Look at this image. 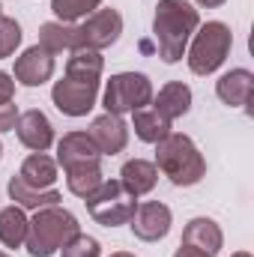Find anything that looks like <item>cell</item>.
<instances>
[{
  "instance_id": "obj_1",
  "label": "cell",
  "mask_w": 254,
  "mask_h": 257,
  "mask_svg": "<svg viewBox=\"0 0 254 257\" xmlns=\"http://www.w3.org/2000/svg\"><path fill=\"white\" fill-rule=\"evenodd\" d=\"M200 27V12L189 0H159L153 15V36L159 45V57L165 63H180L186 57L189 39Z\"/></svg>"
},
{
  "instance_id": "obj_2",
  "label": "cell",
  "mask_w": 254,
  "mask_h": 257,
  "mask_svg": "<svg viewBox=\"0 0 254 257\" xmlns=\"http://www.w3.org/2000/svg\"><path fill=\"white\" fill-rule=\"evenodd\" d=\"M153 165L180 189L197 186L206 177V159L200 156L197 144L189 135H180V132H171L168 138H162L156 144V162Z\"/></svg>"
},
{
  "instance_id": "obj_3",
  "label": "cell",
  "mask_w": 254,
  "mask_h": 257,
  "mask_svg": "<svg viewBox=\"0 0 254 257\" xmlns=\"http://www.w3.org/2000/svg\"><path fill=\"white\" fill-rule=\"evenodd\" d=\"M81 233V224L78 218L63 209L60 203L57 206H45V209H36L30 224H27V239H24V248L30 257H51L63 248L66 242Z\"/></svg>"
},
{
  "instance_id": "obj_4",
  "label": "cell",
  "mask_w": 254,
  "mask_h": 257,
  "mask_svg": "<svg viewBox=\"0 0 254 257\" xmlns=\"http://www.w3.org/2000/svg\"><path fill=\"white\" fill-rule=\"evenodd\" d=\"M233 48V33L224 21H206L194 30L186 48V63L194 75H212L227 60Z\"/></svg>"
},
{
  "instance_id": "obj_5",
  "label": "cell",
  "mask_w": 254,
  "mask_h": 257,
  "mask_svg": "<svg viewBox=\"0 0 254 257\" xmlns=\"http://www.w3.org/2000/svg\"><path fill=\"white\" fill-rule=\"evenodd\" d=\"M153 81L144 75V72H117L111 75V81L105 84V93H102V105L108 114H132L138 108H147L153 102Z\"/></svg>"
},
{
  "instance_id": "obj_6",
  "label": "cell",
  "mask_w": 254,
  "mask_h": 257,
  "mask_svg": "<svg viewBox=\"0 0 254 257\" xmlns=\"http://www.w3.org/2000/svg\"><path fill=\"white\" fill-rule=\"evenodd\" d=\"M84 203H87L90 218H93L96 224H102V227L129 224L132 215H135V209H138V197L129 194L120 180H105Z\"/></svg>"
},
{
  "instance_id": "obj_7",
  "label": "cell",
  "mask_w": 254,
  "mask_h": 257,
  "mask_svg": "<svg viewBox=\"0 0 254 257\" xmlns=\"http://www.w3.org/2000/svg\"><path fill=\"white\" fill-rule=\"evenodd\" d=\"M96 99H99V81L60 78L51 87V102L66 117H87L96 108Z\"/></svg>"
},
{
  "instance_id": "obj_8",
  "label": "cell",
  "mask_w": 254,
  "mask_h": 257,
  "mask_svg": "<svg viewBox=\"0 0 254 257\" xmlns=\"http://www.w3.org/2000/svg\"><path fill=\"white\" fill-rule=\"evenodd\" d=\"M171 224H174V212L168 203L162 200H147V203H138L129 227L135 233V239L141 242H159L171 233Z\"/></svg>"
},
{
  "instance_id": "obj_9",
  "label": "cell",
  "mask_w": 254,
  "mask_h": 257,
  "mask_svg": "<svg viewBox=\"0 0 254 257\" xmlns=\"http://www.w3.org/2000/svg\"><path fill=\"white\" fill-rule=\"evenodd\" d=\"M78 30H81V42L87 48L105 51V48H111L120 39V33H123V15L117 9H111V6L108 9H96V12H90L84 18V24H78Z\"/></svg>"
},
{
  "instance_id": "obj_10",
  "label": "cell",
  "mask_w": 254,
  "mask_h": 257,
  "mask_svg": "<svg viewBox=\"0 0 254 257\" xmlns=\"http://www.w3.org/2000/svg\"><path fill=\"white\" fill-rule=\"evenodd\" d=\"M87 135L93 138V144H96V150L102 153V156H117V153H123L129 144V126L123 117H117V114H99L90 128H87Z\"/></svg>"
},
{
  "instance_id": "obj_11",
  "label": "cell",
  "mask_w": 254,
  "mask_h": 257,
  "mask_svg": "<svg viewBox=\"0 0 254 257\" xmlns=\"http://www.w3.org/2000/svg\"><path fill=\"white\" fill-rule=\"evenodd\" d=\"M12 78L24 87H42L45 81L54 78V54H48L42 45H33L27 48L12 69Z\"/></svg>"
},
{
  "instance_id": "obj_12",
  "label": "cell",
  "mask_w": 254,
  "mask_h": 257,
  "mask_svg": "<svg viewBox=\"0 0 254 257\" xmlns=\"http://www.w3.org/2000/svg\"><path fill=\"white\" fill-rule=\"evenodd\" d=\"M15 135H18V141H21L30 153H48L51 144H54V126H51V120H48L39 108H30V111L18 114Z\"/></svg>"
},
{
  "instance_id": "obj_13",
  "label": "cell",
  "mask_w": 254,
  "mask_h": 257,
  "mask_svg": "<svg viewBox=\"0 0 254 257\" xmlns=\"http://www.w3.org/2000/svg\"><path fill=\"white\" fill-rule=\"evenodd\" d=\"M96 162H102V153L96 150L87 132H69L57 141V165L63 171L78 168V165H96Z\"/></svg>"
},
{
  "instance_id": "obj_14",
  "label": "cell",
  "mask_w": 254,
  "mask_h": 257,
  "mask_svg": "<svg viewBox=\"0 0 254 257\" xmlns=\"http://www.w3.org/2000/svg\"><path fill=\"white\" fill-rule=\"evenodd\" d=\"M254 93V75L248 69H230L215 81V96L227 108H248Z\"/></svg>"
},
{
  "instance_id": "obj_15",
  "label": "cell",
  "mask_w": 254,
  "mask_h": 257,
  "mask_svg": "<svg viewBox=\"0 0 254 257\" xmlns=\"http://www.w3.org/2000/svg\"><path fill=\"white\" fill-rule=\"evenodd\" d=\"M165 120H180L191 111V87L183 81H168L159 93H153V102H150Z\"/></svg>"
},
{
  "instance_id": "obj_16",
  "label": "cell",
  "mask_w": 254,
  "mask_h": 257,
  "mask_svg": "<svg viewBox=\"0 0 254 257\" xmlns=\"http://www.w3.org/2000/svg\"><path fill=\"white\" fill-rule=\"evenodd\" d=\"M183 245L200 248L209 257H215L221 251V245H224V233H221V227L212 218L197 215V218H191L189 224H186V230H183Z\"/></svg>"
},
{
  "instance_id": "obj_17",
  "label": "cell",
  "mask_w": 254,
  "mask_h": 257,
  "mask_svg": "<svg viewBox=\"0 0 254 257\" xmlns=\"http://www.w3.org/2000/svg\"><path fill=\"white\" fill-rule=\"evenodd\" d=\"M6 192L12 197V203L21 206L24 212H27V209L36 212V209H45V206H57V203L63 200V194L57 192V189H33V186H27L21 177H12L9 186H6Z\"/></svg>"
},
{
  "instance_id": "obj_18",
  "label": "cell",
  "mask_w": 254,
  "mask_h": 257,
  "mask_svg": "<svg viewBox=\"0 0 254 257\" xmlns=\"http://www.w3.org/2000/svg\"><path fill=\"white\" fill-rule=\"evenodd\" d=\"M39 45L48 54H63V51H75L81 48V30L78 24H66V21H45L39 27Z\"/></svg>"
},
{
  "instance_id": "obj_19",
  "label": "cell",
  "mask_w": 254,
  "mask_h": 257,
  "mask_svg": "<svg viewBox=\"0 0 254 257\" xmlns=\"http://www.w3.org/2000/svg\"><path fill=\"white\" fill-rule=\"evenodd\" d=\"M120 183H123V189H126L129 194L144 197V194H150L156 189V183H159V168H156L153 162H147V159H129L126 165L120 168Z\"/></svg>"
},
{
  "instance_id": "obj_20",
  "label": "cell",
  "mask_w": 254,
  "mask_h": 257,
  "mask_svg": "<svg viewBox=\"0 0 254 257\" xmlns=\"http://www.w3.org/2000/svg\"><path fill=\"white\" fill-rule=\"evenodd\" d=\"M18 177L33 189H54V183H57V159H51L45 153H30L21 162Z\"/></svg>"
},
{
  "instance_id": "obj_21",
  "label": "cell",
  "mask_w": 254,
  "mask_h": 257,
  "mask_svg": "<svg viewBox=\"0 0 254 257\" xmlns=\"http://www.w3.org/2000/svg\"><path fill=\"white\" fill-rule=\"evenodd\" d=\"M102 69H105L102 51H93V48H87V45L69 51L66 78H75V81H99V78H102Z\"/></svg>"
},
{
  "instance_id": "obj_22",
  "label": "cell",
  "mask_w": 254,
  "mask_h": 257,
  "mask_svg": "<svg viewBox=\"0 0 254 257\" xmlns=\"http://www.w3.org/2000/svg\"><path fill=\"white\" fill-rule=\"evenodd\" d=\"M132 128H135L138 141H144V144H159L162 138L171 135V120H165L153 105H147V108L132 111Z\"/></svg>"
},
{
  "instance_id": "obj_23",
  "label": "cell",
  "mask_w": 254,
  "mask_h": 257,
  "mask_svg": "<svg viewBox=\"0 0 254 257\" xmlns=\"http://www.w3.org/2000/svg\"><path fill=\"white\" fill-rule=\"evenodd\" d=\"M27 212L21 206H6L0 209V242L6 248H24V239H27Z\"/></svg>"
},
{
  "instance_id": "obj_24",
  "label": "cell",
  "mask_w": 254,
  "mask_h": 257,
  "mask_svg": "<svg viewBox=\"0 0 254 257\" xmlns=\"http://www.w3.org/2000/svg\"><path fill=\"white\" fill-rule=\"evenodd\" d=\"M102 183H105V177H102L99 162L96 165H78V168H69L66 171V189L75 194V197H81V200H87Z\"/></svg>"
},
{
  "instance_id": "obj_25",
  "label": "cell",
  "mask_w": 254,
  "mask_h": 257,
  "mask_svg": "<svg viewBox=\"0 0 254 257\" xmlns=\"http://www.w3.org/2000/svg\"><path fill=\"white\" fill-rule=\"evenodd\" d=\"M99 6H102V0H51V12L57 15V21H66V24H75L78 18H87Z\"/></svg>"
},
{
  "instance_id": "obj_26",
  "label": "cell",
  "mask_w": 254,
  "mask_h": 257,
  "mask_svg": "<svg viewBox=\"0 0 254 257\" xmlns=\"http://www.w3.org/2000/svg\"><path fill=\"white\" fill-rule=\"evenodd\" d=\"M60 257H102V245H99V239H93L87 233H75L60 248Z\"/></svg>"
},
{
  "instance_id": "obj_27",
  "label": "cell",
  "mask_w": 254,
  "mask_h": 257,
  "mask_svg": "<svg viewBox=\"0 0 254 257\" xmlns=\"http://www.w3.org/2000/svg\"><path fill=\"white\" fill-rule=\"evenodd\" d=\"M24 33H21V24L15 18H6L0 15V57H12L15 48L21 45Z\"/></svg>"
},
{
  "instance_id": "obj_28",
  "label": "cell",
  "mask_w": 254,
  "mask_h": 257,
  "mask_svg": "<svg viewBox=\"0 0 254 257\" xmlns=\"http://www.w3.org/2000/svg\"><path fill=\"white\" fill-rule=\"evenodd\" d=\"M18 105H12V102H6V105H0V135L3 132H15V123H18Z\"/></svg>"
},
{
  "instance_id": "obj_29",
  "label": "cell",
  "mask_w": 254,
  "mask_h": 257,
  "mask_svg": "<svg viewBox=\"0 0 254 257\" xmlns=\"http://www.w3.org/2000/svg\"><path fill=\"white\" fill-rule=\"evenodd\" d=\"M12 99H15V78L0 69V105H6Z\"/></svg>"
},
{
  "instance_id": "obj_30",
  "label": "cell",
  "mask_w": 254,
  "mask_h": 257,
  "mask_svg": "<svg viewBox=\"0 0 254 257\" xmlns=\"http://www.w3.org/2000/svg\"><path fill=\"white\" fill-rule=\"evenodd\" d=\"M174 257H209V254L200 251V248H191V245H183V242H180V248L174 251Z\"/></svg>"
},
{
  "instance_id": "obj_31",
  "label": "cell",
  "mask_w": 254,
  "mask_h": 257,
  "mask_svg": "<svg viewBox=\"0 0 254 257\" xmlns=\"http://www.w3.org/2000/svg\"><path fill=\"white\" fill-rule=\"evenodd\" d=\"M197 6H203V9H218V6H224L227 0H194Z\"/></svg>"
},
{
  "instance_id": "obj_32",
  "label": "cell",
  "mask_w": 254,
  "mask_h": 257,
  "mask_svg": "<svg viewBox=\"0 0 254 257\" xmlns=\"http://www.w3.org/2000/svg\"><path fill=\"white\" fill-rule=\"evenodd\" d=\"M111 257H135V254H132V251H114Z\"/></svg>"
},
{
  "instance_id": "obj_33",
  "label": "cell",
  "mask_w": 254,
  "mask_h": 257,
  "mask_svg": "<svg viewBox=\"0 0 254 257\" xmlns=\"http://www.w3.org/2000/svg\"><path fill=\"white\" fill-rule=\"evenodd\" d=\"M230 257H251L248 251H236V254H230Z\"/></svg>"
},
{
  "instance_id": "obj_34",
  "label": "cell",
  "mask_w": 254,
  "mask_h": 257,
  "mask_svg": "<svg viewBox=\"0 0 254 257\" xmlns=\"http://www.w3.org/2000/svg\"><path fill=\"white\" fill-rule=\"evenodd\" d=\"M0 159H3V144H0Z\"/></svg>"
},
{
  "instance_id": "obj_35",
  "label": "cell",
  "mask_w": 254,
  "mask_h": 257,
  "mask_svg": "<svg viewBox=\"0 0 254 257\" xmlns=\"http://www.w3.org/2000/svg\"><path fill=\"white\" fill-rule=\"evenodd\" d=\"M0 257H9V254H6V251H0Z\"/></svg>"
},
{
  "instance_id": "obj_36",
  "label": "cell",
  "mask_w": 254,
  "mask_h": 257,
  "mask_svg": "<svg viewBox=\"0 0 254 257\" xmlns=\"http://www.w3.org/2000/svg\"><path fill=\"white\" fill-rule=\"evenodd\" d=\"M0 15H3V3H0Z\"/></svg>"
}]
</instances>
